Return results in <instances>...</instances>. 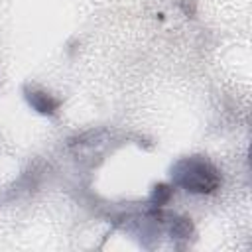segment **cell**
Wrapping results in <instances>:
<instances>
[{"instance_id": "cell-3", "label": "cell", "mask_w": 252, "mask_h": 252, "mask_svg": "<svg viewBox=\"0 0 252 252\" xmlns=\"http://www.w3.org/2000/svg\"><path fill=\"white\" fill-rule=\"evenodd\" d=\"M169 234L175 238H189L193 234V224L185 217H171L169 220Z\"/></svg>"}, {"instance_id": "cell-1", "label": "cell", "mask_w": 252, "mask_h": 252, "mask_svg": "<svg viewBox=\"0 0 252 252\" xmlns=\"http://www.w3.org/2000/svg\"><path fill=\"white\" fill-rule=\"evenodd\" d=\"M171 181L173 185L195 193V195H209L215 193L220 185L219 169L203 156H187L177 159L171 165Z\"/></svg>"}, {"instance_id": "cell-4", "label": "cell", "mask_w": 252, "mask_h": 252, "mask_svg": "<svg viewBox=\"0 0 252 252\" xmlns=\"http://www.w3.org/2000/svg\"><path fill=\"white\" fill-rule=\"evenodd\" d=\"M171 197V185L167 183H158L154 189H152V195H150V205L152 207H163Z\"/></svg>"}, {"instance_id": "cell-2", "label": "cell", "mask_w": 252, "mask_h": 252, "mask_svg": "<svg viewBox=\"0 0 252 252\" xmlns=\"http://www.w3.org/2000/svg\"><path fill=\"white\" fill-rule=\"evenodd\" d=\"M24 96H26L28 104H30L35 112H39V114H43V116H53V114H57V110H59V106H61L59 98H55L53 94H49V93H45V91H41V89H37V87H24Z\"/></svg>"}]
</instances>
